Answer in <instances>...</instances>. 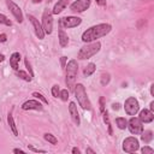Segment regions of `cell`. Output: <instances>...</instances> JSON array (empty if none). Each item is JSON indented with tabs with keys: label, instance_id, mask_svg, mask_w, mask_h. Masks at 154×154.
<instances>
[{
	"label": "cell",
	"instance_id": "cell-1",
	"mask_svg": "<svg viewBox=\"0 0 154 154\" xmlns=\"http://www.w3.org/2000/svg\"><path fill=\"white\" fill-rule=\"evenodd\" d=\"M112 30V25L108 23H100L96 25H93L90 28H88L85 31H83L82 34V41L84 43L88 42H93V41H97L99 38L108 35Z\"/></svg>",
	"mask_w": 154,
	"mask_h": 154
},
{
	"label": "cell",
	"instance_id": "cell-2",
	"mask_svg": "<svg viewBox=\"0 0 154 154\" xmlns=\"http://www.w3.org/2000/svg\"><path fill=\"white\" fill-rule=\"evenodd\" d=\"M65 69H66L65 83H66L67 90H73V88L76 85V77H77V73H78V64H77V60L71 59L66 64Z\"/></svg>",
	"mask_w": 154,
	"mask_h": 154
},
{
	"label": "cell",
	"instance_id": "cell-3",
	"mask_svg": "<svg viewBox=\"0 0 154 154\" xmlns=\"http://www.w3.org/2000/svg\"><path fill=\"white\" fill-rule=\"evenodd\" d=\"M101 49V43L99 41H93V42H88L85 46L81 47V49L78 51L77 58L79 60H85V59H90L91 57H94L95 54H97Z\"/></svg>",
	"mask_w": 154,
	"mask_h": 154
},
{
	"label": "cell",
	"instance_id": "cell-4",
	"mask_svg": "<svg viewBox=\"0 0 154 154\" xmlns=\"http://www.w3.org/2000/svg\"><path fill=\"white\" fill-rule=\"evenodd\" d=\"M73 94H75V97L77 99V102L79 103V106L84 109V111H90L91 109V103H90V100L87 95V91H85V87L82 84V83H77L73 88Z\"/></svg>",
	"mask_w": 154,
	"mask_h": 154
},
{
	"label": "cell",
	"instance_id": "cell-5",
	"mask_svg": "<svg viewBox=\"0 0 154 154\" xmlns=\"http://www.w3.org/2000/svg\"><path fill=\"white\" fill-rule=\"evenodd\" d=\"M42 29L46 35H51L53 31V13L49 8H46L42 13Z\"/></svg>",
	"mask_w": 154,
	"mask_h": 154
},
{
	"label": "cell",
	"instance_id": "cell-6",
	"mask_svg": "<svg viewBox=\"0 0 154 154\" xmlns=\"http://www.w3.org/2000/svg\"><path fill=\"white\" fill-rule=\"evenodd\" d=\"M124 111L128 116H136L140 111V103L138 100L134 96H129L124 102Z\"/></svg>",
	"mask_w": 154,
	"mask_h": 154
},
{
	"label": "cell",
	"instance_id": "cell-7",
	"mask_svg": "<svg viewBox=\"0 0 154 154\" xmlns=\"http://www.w3.org/2000/svg\"><path fill=\"white\" fill-rule=\"evenodd\" d=\"M81 23H82V19L76 16H67V17H63L59 19V25L63 29L76 28L78 25H81Z\"/></svg>",
	"mask_w": 154,
	"mask_h": 154
},
{
	"label": "cell",
	"instance_id": "cell-8",
	"mask_svg": "<svg viewBox=\"0 0 154 154\" xmlns=\"http://www.w3.org/2000/svg\"><path fill=\"white\" fill-rule=\"evenodd\" d=\"M122 148L125 153H135L140 149V142L135 136H129L123 141Z\"/></svg>",
	"mask_w": 154,
	"mask_h": 154
},
{
	"label": "cell",
	"instance_id": "cell-9",
	"mask_svg": "<svg viewBox=\"0 0 154 154\" xmlns=\"http://www.w3.org/2000/svg\"><path fill=\"white\" fill-rule=\"evenodd\" d=\"M126 128L129 129V131H130L132 135H141V132L143 131V123L140 120L138 117L131 116V118L128 120Z\"/></svg>",
	"mask_w": 154,
	"mask_h": 154
},
{
	"label": "cell",
	"instance_id": "cell-10",
	"mask_svg": "<svg viewBox=\"0 0 154 154\" xmlns=\"http://www.w3.org/2000/svg\"><path fill=\"white\" fill-rule=\"evenodd\" d=\"M6 5L10 10V12L12 13V16L14 17V19L18 22V23H22L24 20V17H23V12L20 10V7L13 1V0H6Z\"/></svg>",
	"mask_w": 154,
	"mask_h": 154
},
{
	"label": "cell",
	"instance_id": "cell-11",
	"mask_svg": "<svg viewBox=\"0 0 154 154\" xmlns=\"http://www.w3.org/2000/svg\"><path fill=\"white\" fill-rule=\"evenodd\" d=\"M91 0H76L70 5V10L72 12H84L85 10H88L90 7Z\"/></svg>",
	"mask_w": 154,
	"mask_h": 154
},
{
	"label": "cell",
	"instance_id": "cell-12",
	"mask_svg": "<svg viewBox=\"0 0 154 154\" xmlns=\"http://www.w3.org/2000/svg\"><path fill=\"white\" fill-rule=\"evenodd\" d=\"M28 19L30 20V23H31V25H32V28H34V31H35V35L37 36V38H40V40H42V38H45V31H43V29H42V25H41V23L38 22V19H36L32 14H28Z\"/></svg>",
	"mask_w": 154,
	"mask_h": 154
},
{
	"label": "cell",
	"instance_id": "cell-13",
	"mask_svg": "<svg viewBox=\"0 0 154 154\" xmlns=\"http://www.w3.org/2000/svg\"><path fill=\"white\" fill-rule=\"evenodd\" d=\"M22 109L23 111H31V109H34V111H42L43 109V106H42V103L40 102V101H37V100H35V99H31V100H26L25 102H23L22 103Z\"/></svg>",
	"mask_w": 154,
	"mask_h": 154
},
{
	"label": "cell",
	"instance_id": "cell-14",
	"mask_svg": "<svg viewBox=\"0 0 154 154\" xmlns=\"http://www.w3.org/2000/svg\"><path fill=\"white\" fill-rule=\"evenodd\" d=\"M138 118L143 124H149V123H152L154 120V113L148 108H143V109L140 111Z\"/></svg>",
	"mask_w": 154,
	"mask_h": 154
},
{
	"label": "cell",
	"instance_id": "cell-15",
	"mask_svg": "<svg viewBox=\"0 0 154 154\" xmlns=\"http://www.w3.org/2000/svg\"><path fill=\"white\" fill-rule=\"evenodd\" d=\"M69 112H70L72 122L78 126L81 124V118H79V113H78V109H77V106H76L75 102H70L69 103Z\"/></svg>",
	"mask_w": 154,
	"mask_h": 154
},
{
	"label": "cell",
	"instance_id": "cell-16",
	"mask_svg": "<svg viewBox=\"0 0 154 154\" xmlns=\"http://www.w3.org/2000/svg\"><path fill=\"white\" fill-rule=\"evenodd\" d=\"M67 5H69V0H58V1L55 2V5H54L53 10H52V13H53V14H59V13H61V12L67 7Z\"/></svg>",
	"mask_w": 154,
	"mask_h": 154
},
{
	"label": "cell",
	"instance_id": "cell-17",
	"mask_svg": "<svg viewBox=\"0 0 154 154\" xmlns=\"http://www.w3.org/2000/svg\"><path fill=\"white\" fill-rule=\"evenodd\" d=\"M58 41H59L60 47H63V48L67 47V45H69V36H67V34L64 31L63 28H60L59 31H58Z\"/></svg>",
	"mask_w": 154,
	"mask_h": 154
},
{
	"label": "cell",
	"instance_id": "cell-18",
	"mask_svg": "<svg viewBox=\"0 0 154 154\" xmlns=\"http://www.w3.org/2000/svg\"><path fill=\"white\" fill-rule=\"evenodd\" d=\"M19 61H20V54H19L18 52H13V53L11 54V57H10V66H11L14 71L18 70V67H19Z\"/></svg>",
	"mask_w": 154,
	"mask_h": 154
},
{
	"label": "cell",
	"instance_id": "cell-19",
	"mask_svg": "<svg viewBox=\"0 0 154 154\" xmlns=\"http://www.w3.org/2000/svg\"><path fill=\"white\" fill-rule=\"evenodd\" d=\"M141 140L144 142V143H150L153 141V131L152 130H144L141 132Z\"/></svg>",
	"mask_w": 154,
	"mask_h": 154
},
{
	"label": "cell",
	"instance_id": "cell-20",
	"mask_svg": "<svg viewBox=\"0 0 154 154\" xmlns=\"http://www.w3.org/2000/svg\"><path fill=\"white\" fill-rule=\"evenodd\" d=\"M95 71H96V65H95L94 63H89V64L85 66V69H84V71H83V75H84V77H89V76H91Z\"/></svg>",
	"mask_w": 154,
	"mask_h": 154
},
{
	"label": "cell",
	"instance_id": "cell-21",
	"mask_svg": "<svg viewBox=\"0 0 154 154\" xmlns=\"http://www.w3.org/2000/svg\"><path fill=\"white\" fill-rule=\"evenodd\" d=\"M7 122H8V125H10V128H11V131L13 132V135H14V136H18L17 125H16L14 119H13V117H12V114H11V113H8V116H7Z\"/></svg>",
	"mask_w": 154,
	"mask_h": 154
},
{
	"label": "cell",
	"instance_id": "cell-22",
	"mask_svg": "<svg viewBox=\"0 0 154 154\" xmlns=\"http://www.w3.org/2000/svg\"><path fill=\"white\" fill-rule=\"evenodd\" d=\"M116 125H117L118 129L124 130V129H126L128 120H126L124 117H117V118H116Z\"/></svg>",
	"mask_w": 154,
	"mask_h": 154
},
{
	"label": "cell",
	"instance_id": "cell-23",
	"mask_svg": "<svg viewBox=\"0 0 154 154\" xmlns=\"http://www.w3.org/2000/svg\"><path fill=\"white\" fill-rule=\"evenodd\" d=\"M16 73H17V76H18L20 79H23V81H25V82H31V79H32V77H31L29 73H26L25 71H23V70H17Z\"/></svg>",
	"mask_w": 154,
	"mask_h": 154
},
{
	"label": "cell",
	"instance_id": "cell-24",
	"mask_svg": "<svg viewBox=\"0 0 154 154\" xmlns=\"http://www.w3.org/2000/svg\"><path fill=\"white\" fill-rule=\"evenodd\" d=\"M43 138H45L48 143H51V144H57V143H58V138H57L54 135L49 134V132H46V134L43 135Z\"/></svg>",
	"mask_w": 154,
	"mask_h": 154
},
{
	"label": "cell",
	"instance_id": "cell-25",
	"mask_svg": "<svg viewBox=\"0 0 154 154\" xmlns=\"http://www.w3.org/2000/svg\"><path fill=\"white\" fill-rule=\"evenodd\" d=\"M102 113V118H103V122L106 123V125L108 126V134L109 135H112V126H111V122H109V117H108V113H107V111L105 109L103 112H101Z\"/></svg>",
	"mask_w": 154,
	"mask_h": 154
},
{
	"label": "cell",
	"instance_id": "cell-26",
	"mask_svg": "<svg viewBox=\"0 0 154 154\" xmlns=\"http://www.w3.org/2000/svg\"><path fill=\"white\" fill-rule=\"evenodd\" d=\"M32 96H34L35 99L40 100L41 102H43L45 105H48V100H47V99H46L41 93H38V91H34V93H32Z\"/></svg>",
	"mask_w": 154,
	"mask_h": 154
},
{
	"label": "cell",
	"instance_id": "cell-27",
	"mask_svg": "<svg viewBox=\"0 0 154 154\" xmlns=\"http://www.w3.org/2000/svg\"><path fill=\"white\" fill-rule=\"evenodd\" d=\"M0 24H5V25H7V26H11V25H12V22H11L5 14L0 13Z\"/></svg>",
	"mask_w": 154,
	"mask_h": 154
},
{
	"label": "cell",
	"instance_id": "cell-28",
	"mask_svg": "<svg viewBox=\"0 0 154 154\" xmlns=\"http://www.w3.org/2000/svg\"><path fill=\"white\" fill-rule=\"evenodd\" d=\"M109 73H102L101 75V85H107L109 83Z\"/></svg>",
	"mask_w": 154,
	"mask_h": 154
},
{
	"label": "cell",
	"instance_id": "cell-29",
	"mask_svg": "<svg viewBox=\"0 0 154 154\" xmlns=\"http://www.w3.org/2000/svg\"><path fill=\"white\" fill-rule=\"evenodd\" d=\"M70 94H69V90L67 89H63V90H60V94H59V97L63 100V101H67L69 100V96Z\"/></svg>",
	"mask_w": 154,
	"mask_h": 154
},
{
	"label": "cell",
	"instance_id": "cell-30",
	"mask_svg": "<svg viewBox=\"0 0 154 154\" xmlns=\"http://www.w3.org/2000/svg\"><path fill=\"white\" fill-rule=\"evenodd\" d=\"M51 93H52V95H53L54 97H59V94H60V88H59V85H58V84H54V85L52 87Z\"/></svg>",
	"mask_w": 154,
	"mask_h": 154
},
{
	"label": "cell",
	"instance_id": "cell-31",
	"mask_svg": "<svg viewBox=\"0 0 154 154\" xmlns=\"http://www.w3.org/2000/svg\"><path fill=\"white\" fill-rule=\"evenodd\" d=\"M24 64H25L26 70L29 71V75H30L31 77H34V71H32V69H31V65H30V63H29V59H28V58H25V59H24Z\"/></svg>",
	"mask_w": 154,
	"mask_h": 154
},
{
	"label": "cell",
	"instance_id": "cell-32",
	"mask_svg": "<svg viewBox=\"0 0 154 154\" xmlns=\"http://www.w3.org/2000/svg\"><path fill=\"white\" fill-rule=\"evenodd\" d=\"M141 152H142V154H153L154 153V149L152 147H149V146H144L141 149Z\"/></svg>",
	"mask_w": 154,
	"mask_h": 154
},
{
	"label": "cell",
	"instance_id": "cell-33",
	"mask_svg": "<svg viewBox=\"0 0 154 154\" xmlns=\"http://www.w3.org/2000/svg\"><path fill=\"white\" fill-rule=\"evenodd\" d=\"M29 149L32 150V152H35V153H46L45 149H37V148H34L32 146H29Z\"/></svg>",
	"mask_w": 154,
	"mask_h": 154
},
{
	"label": "cell",
	"instance_id": "cell-34",
	"mask_svg": "<svg viewBox=\"0 0 154 154\" xmlns=\"http://www.w3.org/2000/svg\"><path fill=\"white\" fill-rule=\"evenodd\" d=\"M66 61H67V58H66V57H61V58H60V64H61L63 69H65V66H66Z\"/></svg>",
	"mask_w": 154,
	"mask_h": 154
},
{
	"label": "cell",
	"instance_id": "cell-35",
	"mask_svg": "<svg viewBox=\"0 0 154 154\" xmlns=\"http://www.w3.org/2000/svg\"><path fill=\"white\" fill-rule=\"evenodd\" d=\"M100 111H105V103H103V97H100Z\"/></svg>",
	"mask_w": 154,
	"mask_h": 154
},
{
	"label": "cell",
	"instance_id": "cell-36",
	"mask_svg": "<svg viewBox=\"0 0 154 154\" xmlns=\"http://www.w3.org/2000/svg\"><path fill=\"white\" fill-rule=\"evenodd\" d=\"M7 41V35L6 34H0V42H6Z\"/></svg>",
	"mask_w": 154,
	"mask_h": 154
},
{
	"label": "cell",
	"instance_id": "cell-37",
	"mask_svg": "<svg viewBox=\"0 0 154 154\" xmlns=\"http://www.w3.org/2000/svg\"><path fill=\"white\" fill-rule=\"evenodd\" d=\"M95 1H96V4H97L99 6H102V7L106 6V0H95Z\"/></svg>",
	"mask_w": 154,
	"mask_h": 154
},
{
	"label": "cell",
	"instance_id": "cell-38",
	"mask_svg": "<svg viewBox=\"0 0 154 154\" xmlns=\"http://www.w3.org/2000/svg\"><path fill=\"white\" fill-rule=\"evenodd\" d=\"M12 152H13V153H22V154H24V153H25L23 149H19V148H14Z\"/></svg>",
	"mask_w": 154,
	"mask_h": 154
},
{
	"label": "cell",
	"instance_id": "cell-39",
	"mask_svg": "<svg viewBox=\"0 0 154 154\" xmlns=\"http://www.w3.org/2000/svg\"><path fill=\"white\" fill-rule=\"evenodd\" d=\"M71 152H72V153H73V154H79V153H81V150H79V149H78V148H77V147H73V148H72V150H71Z\"/></svg>",
	"mask_w": 154,
	"mask_h": 154
},
{
	"label": "cell",
	"instance_id": "cell-40",
	"mask_svg": "<svg viewBox=\"0 0 154 154\" xmlns=\"http://www.w3.org/2000/svg\"><path fill=\"white\" fill-rule=\"evenodd\" d=\"M112 109L118 111V109H119V103H113V105H112Z\"/></svg>",
	"mask_w": 154,
	"mask_h": 154
},
{
	"label": "cell",
	"instance_id": "cell-41",
	"mask_svg": "<svg viewBox=\"0 0 154 154\" xmlns=\"http://www.w3.org/2000/svg\"><path fill=\"white\" fill-rule=\"evenodd\" d=\"M149 109H150V111L154 113V101H152V102L149 103Z\"/></svg>",
	"mask_w": 154,
	"mask_h": 154
},
{
	"label": "cell",
	"instance_id": "cell-42",
	"mask_svg": "<svg viewBox=\"0 0 154 154\" xmlns=\"http://www.w3.org/2000/svg\"><path fill=\"white\" fill-rule=\"evenodd\" d=\"M150 95L154 96V84H150Z\"/></svg>",
	"mask_w": 154,
	"mask_h": 154
},
{
	"label": "cell",
	"instance_id": "cell-43",
	"mask_svg": "<svg viewBox=\"0 0 154 154\" xmlns=\"http://www.w3.org/2000/svg\"><path fill=\"white\" fill-rule=\"evenodd\" d=\"M85 153H91V154H95V150H93L91 148H87V149H85Z\"/></svg>",
	"mask_w": 154,
	"mask_h": 154
},
{
	"label": "cell",
	"instance_id": "cell-44",
	"mask_svg": "<svg viewBox=\"0 0 154 154\" xmlns=\"http://www.w3.org/2000/svg\"><path fill=\"white\" fill-rule=\"evenodd\" d=\"M4 60H5V55H4V54H1V53H0V63H2V61H4Z\"/></svg>",
	"mask_w": 154,
	"mask_h": 154
},
{
	"label": "cell",
	"instance_id": "cell-45",
	"mask_svg": "<svg viewBox=\"0 0 154 154\" xmlns=\"http://www.w3.org/2000/svg\"><path fill=\"white\" fill-rule=\"evenodd\" d=\"M41 1H42V0H32V2H34V4H40Z\"/></svg>",
	"mask_w": 154,
	"mask_h": 154
}]
</instances>
